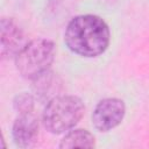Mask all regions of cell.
Instances as JSON below:
<instances>
[{
    "instance_id": "1",
    "label": "cell",
    "mask_w": 149,
    "mask_h": 149,
    "mask_svg": "<svg viewBox=\"0 0 149 149\" xmlns=\"http://www.w3.org/2000/svg\"><path fill=\"white\" fill-rule=\"evenodd\" d=\"M111 40L107 23L99 16L92 14L78 15L73 17L64 34L68 48L84 57H97L102 54Z\"/></svg>"
},
{
    "instance_id": "2",
    "label": "cell",
    "mask_w": 149,
    "mask_h": 149,
    "mask_svg": "<svg viewBox=\"0 0 149 149\" xmlns=\"http://www.w3.org/2000/svg\"><path fill=\"white\" fill-rule=\"evenodd\" d=\"M85 106L76 95H57L44 107L42 121L51 134H62L73 128L83 118Z\"/></svg>"
},
{
    "instance_id": "3",
    "label": "cell",
    "mask_w": 149,
    "mask_h": 149,
    "mask_svg": "<svg viewBox=\"0 0 149 149\" xmlns=\"http://www.w3.org/2000/svg\"><path fill=\"white\" fill-rule=\"evenodd\" d=\"M55 56L56 45L52 41L36 38L24 44L16 55V69L23 78L34 80L50 70Z\"/></svg>"
},
{
    "instance_id": "4",
    "label": "cell",
    "mask_w": 149,
    "mask_h": 149,
    "mask_svg": "<svg viewBox=\"0 0 149 149\" xmlns=\"http://www.w3.org/2000/svg\"><path fill=\"white\" fill-rule=\"evenodd\" d=\"M126 113L125 102L119 98L99 101L92 113V125L99 132H108L121 123Z\"/></svg>"
},
{
    "instance_id": "5",
    "label": "cell",
    "mask_w": 149,
    "mask_h": 149,
    "mask_svg": "<svg viewBox=\"0 0 149 149\" xmlns=\"http://www.w3.org/2000/svg\"><path fill=\"white\" fill-rule=\"evenodd\" d=\"M23 31L14 19L2 17L0 22V55L1 58L16 57L24 47Z\"/></svg>"
},
{
    "instance_id": "6",
    "label": "cell",
    "mask_w": 149,
    "mask_h": 149,
    "mask_svg": "<svg viewBox=\"0 0 149 149\" xmlns=\"http://www.w3.org/2000/svg\"><path fill=\"white\" fill-rule=\"evenodd\" d=\"M38 120L33 112L21 113L13 123L12 135L20 148L33 147L38 137Z\"/></svg>"
},
{
    "instance_id": "7",
    "label": "cell",
    "mask_w": 149,
    "mask_h": 149,
    "mask_svg": "<svg viewBox=\"0 0 149 149\" xmlns=\"http://www.w3.org/2000/svg\"><path fill=\"white\" fill-rule=\"evenodd\" d=\"M95 146L94 136L86 129H74L70 130L59 142V148L70 149V148H93Z\"/></svg>"
},
{
    "instance_id": "8",
    "label": "cell",
    "mask_w": 149,
    "mask_h": 149,
    "mask_svg": "<svg viewBox=\"0 0 149 149\" xmlns=\"http://www.w3.org/2000/svg\"><path fill=\"white\" fill-rule=\"evenodd\" d=\"M14 107L20 114L21 113H27V112H33L34 98L28 93H24V92L20 93L14 99Z\"/></svg>"
}]
</instances>
